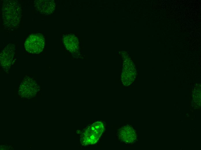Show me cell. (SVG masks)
Returning <instances> with one entry per match:
<instances>
[{
    "instance_id": "obj_1",
    "label": "cell",
    "mask_w": 201,
    "mask_h": 150,
    "mask_svg": "<svg viewBox=\"0 0 201 150\" xmlns=\"http://www.w3.org/2000/svg\"><path fill=\"white\" fill-rule=\"evenodd\" d=\"M2 10L4 28L11 31L18 28L22 16L21 5L18 1L4 0Z\"/></svg>"
},
{
    "instance_id": "obj_3",
    "label": "cell",
    "mask_w": 201,
    "mask_h": 150,
    "mask_svg": "<svg viewBox=\"0 0 201 150\" xmlns=\"http://www.w3.org/2000/svg\"><path fill=\"white\" fill-rule=\"evenodd\" d=\"M18 94L21 97H33L40 90V87L31 77L26 76L23 79L18 88Z\"/></svg>"
},
{
    "instance_id": "obj_2",
    "label": "cell",
    "mask_w": 201,
    "mask_h": 150,
    "mask_svg": "<svg viewBox=\"0 0 201 150\" xmlns=\"http://www.w3.org/2000/svg\"><path fill=\"white\" fill-rule=\"evenodd\" d=\"M105 129L104 123L97 121L88 126L83 131L81 142L83 146L94 144L98 140Z\"/></svg>"
},
{
    "instance_id": "obj_6",
    "label": "cell",
    "mask_w": 201,
    "mask_h": 150,
    "mask_svg": "<svg viewBox=\"0 0 201 150\" xmlns=\"http://www.w3.org/2000/svg\"><path fill=\"white\" fill-rule=\"evenodd\" d=\"M36 10L41 14H48L54 10L55 3L53 0H37L34 2Z\"/></svg>"
},
{
    "instance_id": "obj_5",
    "label": "cell",
    "mask_w": 201,
    "mask_h": 150,
    "mask_svg": "<svg viewBox=\"0 0 201 150\" xmlns=\"http://www.w3.org/2000/svg\"><path fill=\"white\" fill-rule=\"evenodd\" d=\"M15 46L10 44L1 51L0 55L1 66L5 71H8L12 65L15 54Z\"/></svg>"
},
{
    "instance_id": "obj_7",
    "label": "cell",
    "mask_w": 201,
    "mask_h": 150,
    "mask_svg": "<svg viewBox=\"0 0 201 150\" xmlns=\"http://www.w3.org/2000/svg\"><path fill=\"white\" fill-rule=\"evenodd\" d=\"M118 136L120 140L127 144L133 143L136 139V134L134 129L128 125L121 128L119 131Z\"/></svg>"
},
{
    "instance_id": "obj_4",
    "label": "cell",
    "mask_w": 201,
    "mask_h": 150,
    "mask_svg": "<svg viewBox=\"0 0 201 150\" xmlns=\"http://www.w3.org/2000/svg\"><path fill=\"white\" fill-rule=\"evenodd\" d=\"M45 44L44 38L42 34H32L29 36L25 43V47L29 52L38 54L43 50Z\"/></svg>"
},
{
    "instance_id": "obj_8",
    "label": "cell",
    "mask_w": 201,
    "mask_h": 150,
    "mask_svg": "<svg viewBox=\"0 0 201 150\" xmlns=\"http://www.w3.org/2000/svg\"><path fill=\"white\" fill-rule=\"evenodd\" d=\"M63 41L65 46L68 50L70 46L71 45V47L72 46L73 48H76L78 45V40L74 35L68 34L64 35L63 38Z\"/></svg>"
}]
</instances>
